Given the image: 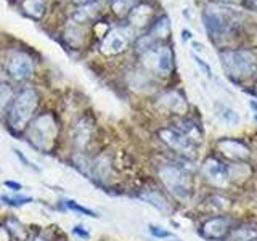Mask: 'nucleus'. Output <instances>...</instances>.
I'll use <instances>...</instances> for the list:
<instances>
[{
    "label": "nucleus",
    "mask_w": 257,
    "mask_h": 241,
    "mask_svg": "<svg viewBox=\"0 0 257 241\" xmlns=\"http://www.w3.org/2000/svg\"><path fill=\"white\" fill-rule=\"evenodd\" d=\"M219 58L225 74L235 82H243L257 71V58L249 50H222Z\"/></svg>",
    "instance_id": "f257e3e1"
},
{
    "label": "nucleus",
    "mask_w": 257,
    "mask_h": 241,
    "mask_svg": "<svg viewBox=\"0 0 257 241\" xmlns=\"http://www.w3.org/2000/svg\"><path fill=\"white\" fill-rule=\"evenodd\" d=\"M204 28L212 40H222L235 31L238 16L231 8L219 5H209L203 13Z\"/></svg>",
    "instance_id": "f03ea898"
},
{
    "label": "nucleus",
    "mask_w": 257,
    "mask_h": 241,
    "mask_svg": "<svg viewBox=\"0 0 257 241\" xmlns=\"http://www.w3.org/2000/svg\"><path fill=\"white\" fill-rule=\"evenodd\" d=\"M39 106V93L34 88H24L15 96L12 109L8 112V127L15 134H18L26 129L29 120L34 116Z\"/></svg>",
    "instance_id": "7ed1b4c3"
},
{
    "label": "nucleus",
    "mask_w": 257,
    "mask_h": 241,
    "mask_svg": "<svg viewBox=\"0 0 257 241\" xmlns=\"http://www.w3.org/2000/svg\"><path fill=\"white\" fill-rule=\"evenodd\" d=\"M56 120L52 114H44L39 116L34 123L31 124L29 132H28V139L29 142L34 145L37 150H50L56 139Z\"/></svg>",
    "instance_id": "20e7f679"
},
{
    "label": "nucleus",
    "mask_w": 257,
    "mask_h": 241,
    "mask_svg": "<svg viewBox=\"0 0 257 241\" xmlns=\"http://www.w3.org/2000/svg\"><path fill=\"white\" fill-rule=\"evenodd\" d=\"M143 64L158 74L167 76L174 69V52L171 47L156 44L142 53Z\"/></svg>",
    "instance_id": "39448f33"
},
{
    "label": "nucleus",
    "mask_w": 257,
    "mask_h": 241,
    "mask_svg": "<svg viewBox=\"0 0 257 241\" xmlns=\"http://www.w3.org/2000/svg\"><path fill=\"white\" fill-rule=\"evenodd\" d=\"M161 180L166 185V188L172 193L175 198L185 199L190 196L191 193V180L190 175L182 171L180 167H174V166H164L159 171Z\"/></svg>",
    "instance_id": "423d86ee"
},
{
    "label": "nucleus",
    "mask_w": 257,
    "mask_h": 241,
    "mask_svg": "<svg viewBox=\"0 0 257 241\" xmlns=\"http://www.w3.org/2000/svg\"><path fill=\"white\" fill-rule=\"evenodd\" d=\"M7 72L15 80H24L34 72V61L26 52H13L7 61Z\"/></svg>",
    "instance_id": "0eeeda50"
},
{
    "label": "nucleus",
    "mask_w": 257,
    "mask_h": 241,
    "mask_svg": "<svg viewBox=\"0 0 257 241\" xmlns=\"http://www.w3.org/2000/svg\"><path fill=\"white\" fill-rule=\"evenodd\" d=\"M128 42H131L128 32L125 29L114 28L104 34V37L101 40V45H100V50L106 56H114V55L125 52L128 47Z\"/></svg>",
    "instance_id": "6e6552de"
},
{
    "label": "nucleus",
    "mask_w": 257,
    "mask_h": 241,
    "mask_svg": "<svg viewBox=\"0 0 257 241\" xmlns=\"http://www.w3.org/2000/svg\"><path fill=\"white\" fill-rule=\"evenodd\" d=\"M159 137L169 148H172L174 151L180 153V155H190L195 151V143H193L187 135H183L179 129L166 127L159 131Z\"/></svg>",
    "instance_id": "1a4fd4ad"
},
{
    "label": "nucleus",
    "mask_w": 257,
    "mask_h": 241,
    "mask_svg": "<svg viewBox=\"0 0 257 241\" xmlns=\"http://www.w3.org/2000/svg\"><path fill=\"white\" fill-rule=\"evenodd\" d=\"M231 230V222L227 217H212L201 223L199 235L209 241H220L228 236Z\"/></svg>",
    "instance_id": "9d476101"
},
{
    "label": "nucleus",
    "mask_w": 257,
    "mask_h": 241,
    "mask_svg": "<svg viewBox=\"0 0 257 241\" xmlns=\"http://www.w3.org/2000/svg\"><path fill=\"white\" fill-rule=\"evenodd\" d=\"M203 171L204 175L211 180L214 185H219V187H223V185L228 183V169L223 163H220L219 159H214V158H209L204 166H203Z\"/></svg>",
    "instance_id": "9b49d317"
},
{
    "label": "nucleus",
    "mask_w": 257,
    "mask_h": 241,
    "mask_svg": "<svg viewBox=\"0 0 257 241\" xmlns=\"http://www.w3.org/2000/svg\"><path fill=\"white\" fill-rule=\"evenodd\" d=\"M217 147L225 156L233 161H244L249 158V148L243 142L235 139H222L217 142Z\"/></svg>",
    "instance_id": "f8f14e48"
},
{
    "label": "nucleus",
    "mask_w": 257,
    "mask_h": 241,
    "mask_svg": "<svg viewBox=\"0 0 257 241\" xmlns=\"http://www.w3.org/2000/svg\"><path fill=\"white\" fill-rule=\"evenodd\" d=\"M151 15H153V8L147 4H139L134 10L131 12V15L127 16L131 23L137 28H145L148 26L151 21Z\"/></svg>",
    "instance_id": "ddd939ff"
},
{
    "label": "nucleus",
    "mask_w": 257,
    "mask_h": 241,
    "mask_svg": "<svg viewBox=\"0 0 257 241\" xmlns=\"http://www.w3.org/2000/svg\"><path fill=\"white\" fill-rule=\"evenodd\" d=\"M147 36L151 37L156 44H159L163 39H167L171 36V23H169L167 16H161V18H158L155 23H153Z\"/></svg>",
    "instance_id": "4468645a"
},
{
    "label": "nucleus",
    "mask_w": 257,
    "mask_h": 241,
    "mask_svg": "<svg viewBox=\"0 0 257 241\" xmlns=\"http://www.w3.org/2000/svg\"><path fill=\"white\" fill-rule=\"evenodd\" d=\"M21 8H23V12L29 16V18L39 21V20L44 18L47 5H45V0H23Z\"/></svg>",
    "instance_id": "2eb2a0df"
},
{
    "label": "nucleus",
    "mask_w": 257,
    "mask_h": 241,
    "mask_svg": "<svg viewBox=\"0 0 257 241\" xmlns=\"http://www.w3.org/2000/svg\"><path fill=\"white\" fill-rule=\"evenodd\" d=\"M161 104H163L164 108L175 111V112H185V111H187V101H185L183 96L180 93H177V92L166 93L163 98H161Z\"/></svg>",
    "instance_id": "dca6fc26"
},
{
    "label": "nucleus",
    "mask_w": 257,
    "mask_h": 241,
    "mask_svg": "<svg viewBox=\"0 0 257 241\" xmlns=\"http://www.w3.org/2000/svg\"><path fill=\"white\" fill-rule=\"evenodd\" d=\"M215 114L223 124H227V126H238L239 124V114L233 108L227 106V104L215 103Z\"/></svg>",
    "instance_id": "f3484780"
},
{
    "label": "nucleus",
    "mask_w": 257,
    "mask_h": 241,
    "mask_svg": "<svg viewBox=\"0 0 257 241\" xmlns=\"http://www.w3.org/2000/svg\"><path fill=\"white\" fill-rule=\"evenodd\" d=\"M137 5H139V0H111V10L119 18L128 16Z\"/></svg>",
    "instance_id": "a211bd4d"
},
{
    "label": "nucleus",
    "mask_w": 257,
    "mask_h": 241,
    "mask_svg": "<svg viewBox=\"0 0 257 241\" xmlns=\"http://www.w3.org/2000/svg\"><path fill=\"white\" fill-rule=\"evenodd\" d=\"M257 238V230L251 227H241V228H233L230 230L227 239L230 241H251Z\"/></svg>",
    "instance_id": "6ab92c4d"
},
{
    "label": "nucleus",
    "mask_w": 257,
    "mask_h": 241,
    "mask_svg": "<svg viewBox=\"0 0 257 241\" xmlns=\"http://www.w3.org/2000/svg\"><path fill=\"white\" fill-rule=\"evenodd\" d=\"M179 131L183 134V135H187L188 139L193 142V143H196L201 140V131H199V126L195 123V120H182L180 123V127H179Z\"/></svg>",
    "instance_id": "aec40b11"
},
{
    "label": "nucleus",
    "mask_w": 257,
    "mask_h": 241,
    "mask_svg": "<svg viewBox=\"0 0 257 241\" xmlns=\"http://www.w3.org/2000/svg\"><path fill=\"white\" fill-rule=\"evenodd\" d=\"M98 2H95V4H88V5H82L79 8V10L74 13V20L77 23H87L90 18H93L95 13L98 12Z\"/></svg>",
    "instance_id": "412c9836"
},
{
    "label": "nucleus",
    "mask_w": 257,
    "mask_h": 241,
    "mask_svg": "<svg viewBox=\"0 0 257 241\" xmlns=\"http://www.w3.org/2000/svg\"><path fill=\"white\" fill-rule=\"evenodd\" d=\"M13 98V88L8 84H0V116L4 114V111L10 104Z\"/></svg>",
    "instance_id": "4be33fe9"
},
{
    "label": "nucleus",
    "mask_w": 257,
    "mask_h": 241,
    "mask_svg": "<svg viewBox=\"0 0 257 241\" xmlns=\"http://www.w3.org/2000/svg\"><path fill=\"white\" fill-rule=\"evenodd\" d=\"M63 204L66 206L68 209H71V211H76V212H80V214H84V215H90V217H96V212L90 211V209H87L84 206H80L77 204L76 201H72V199H64L63 201Z\"/></svg>",
    "instance_id": "5701e85b"
},
{
    "label": "nucleus",
    "mask_w": 257,
    "mask_h": 241,
    "mask_svg": "<svg viewBox=\"0 0 257 241\" xmlns=\"http://www.w3.org/2000/svg\"><path fill=\"white\" fill-rule=\"evenodd\" d=\"M143 198L147 199L150 204H153L155 207H158L159 211H163V212H169V211H171V207L167 206L166 201H164V199H161V198L156 196V195H147V196H143Z\"/></svg>",
    "instance_id": "b1692460"
},
{
    "label": "nucleus",
    "mask_w": 257,
    "mask_h": 241,
    "mask_svg": "<svg viewBox=\"0 0 257 241\" xmlns=\"http://www.w3.org/2000/svg\"><path fill=\"white\" fill-rule=\"evenodd\" d=\"M148 230H150V233H151L153 236H155V238H159V239L172 238V236H174L169 230H166V228H163V227H158V225H150Z\"/></svg>",
    "instance_id": "393cba45"
},
{
    "label": "nucleus",
    "mask_w": 257,
    "mask_h": 241,
    "mask_svg": "<svg viewBox=\"0 0 257 241\" xmlns=\"http://www.w3.org/2000/svg\"><path fill=\"white\" fill-rule=\"evenodd\" d=\"M4 201V203H7V204H10V206H23V204H26V203H31V198H28V196H13V198H10V196H2L0 198Z\"/></svg>",
    "instance_id": "a878e982"
},
{
    "label": "nucleus",
    "mask_w": 257,
    "mask_h": 241,
    "mask_svg": "<svg viewBox=\"0 0 257 241\" xmlns=\"http://www.w3.org/2000/svg\"><path fill=\"white\" fill-rule=\"evenodd\" d=\"M191 56H193V60H195V63H196V66L204 72V74L207 76V77H211L212 76V71H211V66L204 61V60H201V56H198L196 53H191Z\"/></svg>",
    "instance_id": "bb28decb"
},
{
    "label": "nucleus",
    "mask_w": 257,
    "mask_h": 241,
    "mask_svg": "<svg viewBox=\"0 0 257 241\" xmlns=\"http://www.w3.org/2000/svg\"><path fill=\"white\" fill-rule=\"evenodd\" d=\"M241 5L247 8V10L257 12V0H241Z\"/></svg>",
    "instance_id": "cd10ccee"
},
{
    "label": "nucleus",
    "mask_w": 257,
    "mask_h": 241,
    "mask_svg": "<svg viewBox=\"0 0 257 241\" xmlns=\"http://www.w3.org/2000/svg\"><path fill=\"white\" fill-rule=\"evenodd\" d=\"M84 227H80V225H77V227L74 228V233H77L79 236H82V238H88V233L82 230Z\"/></svg>",
    "instance_id": "c85d7f7f"
},
{
    "label": "nucleus",
    "mask_w": 257,
    "mask_h": 241,
    "mask_svg": "<svg viewBox=\"0 0 257 241\" xmlns=\"http://www.w3.org/2000/svg\"><path fill=\"white\" fill-rule=\"evenodd\" d=\"M74 4H77V5H88V4H95V2H98V0H72Z\"/></svg>",
    "instance_id": "c756f323"
},
{
    "label": "nucleus",
    "mask_w": 257,
    "mask_h": 241,
    "mask_svg": "<svg viewBox=\"0 0 257 241\" xmlns=\"http://www.w3.org/2000/svg\"><path fill=\"white\" fill-rule=\"evenodd\" d=\"M191 37H193L191 31H188V29H183L182 31V40H190Z\"/></svg>",
    "instance_id": "7c9ffc66"
},
{
    "label": "nucleus",
    "mask_w": 257,
    "mask_h": 241,
    "mask_svg": "<svg viewBox=\"0 0 257 241\" xmlns=\"http://www.w3.org/2000/svg\"><path fill=\"white\" fill-rule=\"evenodd\" d=\"M5 185H7V187H12V188H16V190H20V188H21V185H20V183H13V182H7Z\"/></svg>",
    "instance_id": "2f4dec72"
},
{
    "label": "nucleus",
    "mask_w": 257,
    "mask_h": 241,
    "mask_svg": "<svg viewBox=\"0 0 257 241\" xmlns=\"http://www.w3.org/2000/svg\"><path fill=\"white\" fill-rule=\"evenodd\" d=\"M249 106H251V109H254V112H257V101L251 100L249 101Z\"/></svg>",
    "instance_id": "473e14b6"
},
{
    "label": "nucleus",
    "mask_w": 257,
    "mask_h": 241,
    "mask_svg": "<svg viewBox=\"0 0 257 241\" xmlns=\"http://www.w3.org/2000/svg\"><path fill=\"white\" fill-rule=\"evenodd\" d=\"M254 120H255V123H257V112H255V114H254Z\"/></svg>",
    "instance_id": "72a5a7b5"
},
{
    "label": "nucleus",
    "mask_w": 257,
    "mask_h": 241,
    "mask_svg": "<svg viewBox=\"0 0 257 241\" xmlns=\"http://www.w3.org/2000/svg\"><path fill=\"white\" fill-rule=\"evenodd\" d=\"M212 2H222V0H212Z\"/></svg>",
    "instance_id": "f704fd0d"
},
{
    "label": "nucleus",
    "mask_w": 257,
    "mask_h": 241,
    "mask_svg": "<svg viewBox=\"0 0 257 241\" xmlns=\"http://www.w3.org/2000/svg\"><path fill=\"white\" fill-rule=\"evenodd\" d=\"M0 79H2V69H0Z\"/></svg>",
    "instance_id": "c9c22d12"
},
{
    "label": "nucleus",
    "mask_w": 257,
    "mask_h": 241,
    "mask_svg": "<svg viewBox=\"0 0 257 241\" xmlns=\"http://www.w3.org/2000/svg\"><path fill=\"white\" fill-rule=\"evenodd\" d=\"M36 241H44V239H40V238H36Z\"/></svg>",
    "instance_id": "e433bc0d"
},
{
    "label": "nucleus",
    "mask_w": 257,
    "mask_h": 241,
    "mask_svg": "<svg viewBox=\"0 0 257 241\" xmlns=\"http://www.w3.org/2000/svg\"><path fill=\"white\" fill-rule=\"evenodd\" d=\"M251 241H257V238H255V239H251Z\"/></svg>",
    "instance_id": "4c0bfd02"
}]
</instances>
